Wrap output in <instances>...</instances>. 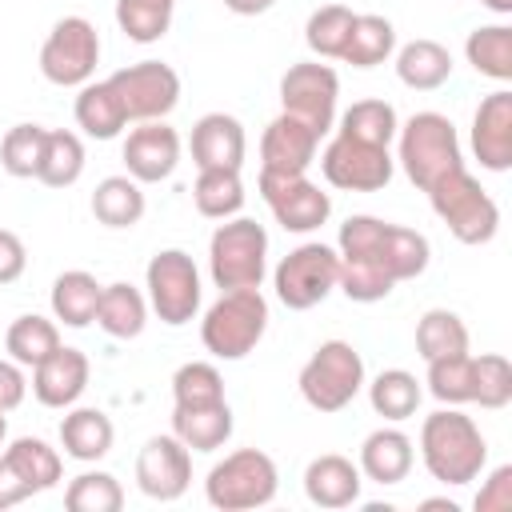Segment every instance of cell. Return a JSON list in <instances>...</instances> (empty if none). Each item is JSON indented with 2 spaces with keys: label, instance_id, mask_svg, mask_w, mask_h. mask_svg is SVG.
I'll return each instance as SVG.
<instances>
[{
  "label": "cell",
  "instance_id": "obj_1",
  "mask_svg": "<svg viewBox=\"0 0 512 512\" xmlns=\"http://www.w3.org/2000/svg\"><path fill=\"white\" fill-rule=\"evenodd\" d=\"M420 460H424L432 480L460 488L484 472L488 440L472 416L444 404L440 412L424 416V424H420Z\"/></svg>",
  "mask_w": 512,
  "mask_h": 512
},
{
  "label": "cell",
  "instance_id": "obj_2",
  "mask_svg": "<svg viewBox=\"0 0 512 512\" xmlns=\"http://www.w3.org/2000/svg\"><path fill=\"white\" fill-rule=\"evenodd\" d=\"M336 252L340 256H360V260H376L392 276V284L416 280L432 260V248H428L424 232L404 228V224H388V220H376V216H348L340 224Z\"/></svg>",
  "mask_w": 512,
  "mask_h": 512
},
{
  "label": "cell",
  "instance_id": "obj_3",
  "mask_svg": "<svg viewBox=\"0 0 512 512\" xmlns=\"http://www.w3.org/2000/svg\"><path fill=\"white\" fill-rule=\"evenodd\" d=\"M268 332V300L260 288H232L200 320V340L216 360H244Z\"/></svg>",
  "mask_w": 512,
  "mask_h": 512
},
{
  "label": "cell",
  "instance_id": "obj_4",
  "mask_svg": "<svg viewBox=\"0 0 512 512\" xmlns=\"http://www.w3.org/2000/svg\"><path fill=\"white\" fill-rule=\"evenodd\" d=\"M396 140H400L396 160H400L404 176H408L420 192H428V188H432L436 180H444L448 172L464 168L456 128H452V120L440 116V112H416V116L396 132Z\"/></svg>",
  "mask_w": 512,
  "mask_h": 512
},
{
  "label": "cell",
  "instance_id": "obj_5",
  "mask_svg": "<svg viewBox=\"0 0 512 512\" xmlns=\"http://www.w3.org/2000/svg\"><path fill=\"white\" fill-rule=\"evenodd\" d=\"M208 272L220 292L260 288L268 272V232L248 216H228L208 240Z\"/></svg>",
  "mask_w": 512,
  "mask_h": 512
},
{
  "label": "cell",
  "instance_id": "obj_6",
  "mask_svg": "<svg viewBox=\"0 0 512 512\" xmlns=\"http://www.w3.org/2000/svg\"><path fill=\"white\" fill-rule=\"evenodd\" d=\"M276 488H280L276 460L268 452H260V448H236V452H228L220 464H212V472L204 480V496L220 512L264 508V504H272Z\"/></svg>",
  "mask_w": 512,
  "mask_h": 512
},
{
  "label": "cell",
  "instance_id": "obj_7",
  "mask_svg": "<svg viewBox=\"0 0 512 512\" xmlns=\"http://www.w3.org/2000/svg\"><path fill=\"white\" fill-rule=\"evenodd\" d=\"M428 204L460 244H488L500 228L496 200L480 188V180L468 168H456L444 180H436L428 188Z\"/></svg>",
  "mask_w": 512,
  "mask_h": 512
},
{
  "label": "cell",
  "instance_id": "obj_8",
  "mask_svg": "<svg viewBox=\"0 0 512 512\" xmlns=\"http://www.w3.org/2000/svg\"><path fill=\"white\" fill-rule=\"evenodd\" d=\"M300 396L316 412L348 408L364 388V360L348 340H324L300 368Z\"/></svg>",
  "mask_w": 512,
  "mask_h": 512
},
{
  "label": "cell",
  "instance_id": "obj_9",
  "mask_svg": "<svg viewBox=\"0 0 512 512\" xmlns=\"http://www.w3.org/2000/svg\"><path fill=\"white\" fill-rule=\"evenodd\" d=\"M100 64V32L84 16H64L40 44V72L56 88H80Z\"/></svg>",
  "mask_w": 512,
  "mask_h": 512
},
{
  "label": "cell",
  "instance_id": "obj_10",
  "mask_svg": "<svg viewBox=\"0 0 512 512\" xmlns=\"http://www.w3.org/2000/svg\"><path fill=\"white\" fill-rule=\"evenodd\" d=\"M148 308L168 324L180 328L200 312V272L184 248H164L144 268Z\"/></svg>",
  "mask_w": 512,
  "mask_h": 512
},
{
  "label": "cell",
  "instance_id": "obj_11",
  "mask_svg": "<svg viewBox=\"0 0 512 512\" xmlns=\"http://www.w3.org/2000/svg\"><path fill=\"white\" fill-rule=\"evenodd\" d=\"M336 276H340V256L336 248L328 244H300L292 248L276 272H272V284H276V296L284 308L292 312H308L316 308L320 300H328V292L336 288Z\"/></svg>",
  "mask_w": 512,
  "mask_h": 512
},
{
  "label": "cell",
  "instance_id": "obj_12",
  "mask_svg": "<svg viewBox=\"0 0 512 512\" xmlns=\"http://www.w3.org/2000/svg\"><path fill=\"white\" fill-rule=\"evenodd\" d=\"M108 84L116 88V96L124 104V116L132 124H140V120H164L180 104V76L164 60L128 64V68L112 72Z\"/></svg>",
  "mask_w": 512,
  "mask_h": 512
},
{
  "label": "cell",
  "instance_id": "obj_13",
  "mask_svg": "<svg viewBox=\"0 0 512 512\" xmlns=\"http://www.w3.org/2000/svg\"><path fill=\"white\" fill-rule=\"evenodd\" d=\"M320 172L340 192H380V188H388L396 160L388 148H376V144L336 132L328 140V148L320 152Z\"/></svg>",
  "mask_w": 512,
  "mask_h": 512
},
{
  "label": "cell",
  "instance_id": "obj_14",
  "mask_svg": "<svg viewBox=\"0 0 512 512\" xmlns=\"http://www.w3.org/2000/svg\"><path fill=\"white\" fill-rule=\"evenodd\" d=\"M336 96H340V76L320 64V60H304L292 64L280 76V104L288 116L304 120L316 136H324L336 120Z\"/></svg>",
  "mask_w": 512,
  "mask_h": 512
},
{
  "label": "cell",
  "instance_id": "obj_15",
  "mask_svg": "<svg viewBox=\"0 0 512 512\" xmlns=\"http://www.w3.org/2000/svg\"><path fill=\"white\" fill-rule=\"evenodd\" d=\"M260 196L268 204V212L276 216V224L284 232H312L332 216V196L320 192V184H312L308 176H276V172H260Z\"/></svg>",
  "mask_w": 512,
  "mask_h": 512
},
{
  "label": "cell",
  "instance_id": "obj_16",
  "mask_svg": "<svg viewBox=\"0 0 512 512\" xmlns=\"http://www.w3.org/2000/svg\"><path fill=\"white\" fill-rule=\"evenodd\" d=\"M188 484H192V452L172 432L152 436L136 456V488L148 500L172 504L188 492Z\"/></svg>",
  "mask_w": 512,
  "mask_h": 512
},
{
  "label": "cell",
  "instance_id": "obj_17",
  "mask_svg": "<svg viewBox=\"0 0 512 512\" xmlns=\"http://www.w3.org/2000/svg\"><path fill=\"white\" fill-rule=\"evenodd\" d=\"M180 164V136L164 120H140L124 140V168L140 184H160Z\"/></svg>",
  "mask_w": 512,
  "mask_h": 512
},
{
  "label": "cell",
  "instance_id": "obj_18",
  "mask_svg": "<svg viewBox=\"0 0 512 512\" xmlns=\"http://www.w3.org/2000/svg\"><path fill=\"white\" fill-rule=\"evenodd\" d=\"M316 148H320V136L304 120L280 112L260 136V172L304 176L316 160Z\"/></svg>",
  "mask_w": 512,
  "mask_h": 512
},
{
  "label": "cell",
  "instance_id": "obj_19",
  "mask_svg": "<svg viewBox=\"0 0 512 512\" xmlns=\"http://www.w3.org/2000/svg\"><path fill=\"white\" fill-rule=\"evenodd\" d=\"M472 152L488 172L512 168V92L508 88H496L480 100L472 116Z\"/></svg>",
  "mask_w": 512,
  "mask_h": 512
},
{
  "label": "cell",
  "instance_id": "obj_20",
  "mask_svg": "<svg viewBox=\"0 0 512 512\" xmlns=\"http://www.w3.org/2000/svg\"><path fill=\"white\" fill-rule=\"evenodd\" d=\"M88 376H92V364L80 348H68L60 344L48 360H40L32 368V396L44 404V408H72L84 388H88Z\"/></svg>",
  "mask_w": 512,
  "mask_h": 512
},
{
  "label": "cell",
  "instance_id": "obj_21",
  "mask_svg": "<svg viewBox=\"0 0 512 512\" xmlns=\"http://www.w3.org/2000/svg\"><path fill=\"white\" fill-rule=\"evenodd\" d=\"M244 124L228 112H208L192 124V160L196 168H236L244 164Z\"/></svg>",
  "mask_w": 512,
  "mask_h": 512
},
{
  "label": "cell",
  "instance_id": "obj_22",
  "mask_svg": "<svg viewBox=\"0 0 512 512\" xmlns=\"http://www.w3.org/2000/svg\"><path fill=\"white\" fill-rule=\"evenodd\" d=\"M360 464L340 452H324L304 468V496L316 508H352L360 500Z\"/></svg>",
  "mask_w": 512,
  "mask_h": 512
},
{
  "label": "cell",
  "instance_id": "obj_23",
  "mask_svg": "<svg viewBox=\"0 0 512 512\" xmlns=\"http://www.w3.org/2000/svg\"><path fill=\"white\" fill-rule=\"evenodd\" d=\"M412 440L400 428H376L364 436L360 444V476L376 480V484H400L412 472Z\"/></svg>",
  "mask_w": 512,
  "mask_h": 512
},
{
  "label": "cell",
  "instance_id": "obj_24",
  "mask_svg": "<svg viewBox=\"0 0 512 512\" xmlns=\"http://www.w3.org/2000/svg\"><path fill=\"white\" fill-rule=\"evenodd\" d=\"M112 440H116V428H112L108 412H100V408H72L60 420V448H64V456H72L80 464L104 460L112 452Z\"/></svg>",
  "mask_w": 512,
  "mask_h": 512
},
{
  "label": "cell",
  "instance_id": "obj_25",
  "mask_svg": "<svg viewBox=\"0 0 512 512\" xmlns=\"http://www.w3.org/2000/svg\"><path fill=\"white\" fill-rule=\"evenodd\" d=\"M172 436L188 452H216L232 436V408L228 400L204 408H172Z\"/></svg>",
  "mask_w": 512,
  "mask_h": 512
},
{
  "label": "cell",
  "instance_id": "obj_26",
  "mask_svg": "<svg viewBox=\"0 0 512 512\" xmlns=\"http://www.w3.org/2000/svg\"><path fill=\"white\" fill-rule=\"evenodd\" d=\"M396 76L412 92H436L452 76V52L440 40H408L396 52Z\"/></svg>",
  "mask_w": 512,
  "mask_h": 512
},
{
  "label": "cell",
  "instance_id": "obj_27",
  "mask_svg": "<svg viewBox=\"0 0 512 512\" xmlns=\"http://www.w3.org/2000/svg\"><path fill=\"white\" fill-rule=\"evenodd\" d=\"M72 112H76V124L84 128V136H92V140H116L128 128L124 104H120V96H116V88L108 80L80 84V96H76Z\"/></svg>",
  "mask_w": 512,
  "mask_h": 512
},
{
  "label": "cell",
  "instance_id": "obj_28",
  "mask_svg": "<svg viewBox=\"0 0 512 512\" xmlns=\"http://www.w3.org/2000/svg\"><path fill=\"white\" fill-rule=\"evenodd\" d=\"M96 324L112 336V340H136L148 324V300L140 296V288L116 280L104 284L100 304H96Z\"/></svg>",
  "mask_w": 512,
  "mask_h": 512
},
{
  "label": "cell",
  "instance_id": "obj_29",
  "mask_svg": "<svg viewBox=\"0 0 512 512\" xmlns=\"http://www.w3.org/2000/svg\"><path fill=\"white\" fill-rule=\"evenodd\" d=\"M100 292H104V284H96L92 272H84V268L60 272L52 280V316L68 328H88L96 320Z\"/></svg>",
  "mask_w": 512,
  "mask_h": 512
},
{
  "label": "cell",
  "instance_id": "obj_30",
  "mask_svg": "<svg viewBox=\"0 0 512 512\" xmlns=\"http://www.w3.org/2000/svg\"><path fill=\"white\" fill-rule=\"evenodd\" d=\"M0 456H4L8 468L24 480V488H28L32 496H36V492H48V488L60 484V472H64L60 452L48 448L40 436H20V440H12Z\"/></svg>",
  "mask_w": 512,
  "mask_h": 512
},
{
  "label": "cell",
  "instance_id": "obj_31",
  "mask_svg": "<svg viewBox=\"0 0 512 512\" xmlns=\"http://www.w3.org/2000/svg\"><path fill=\"white\" fill-rule=\"evenodd\" d=\"M392 52H396V28H392V20L388 16H376V12H364V16L352 20V32H348V44H344L340 60L352 64V68H376Z\"/></svg>",
  "mask_w": 512,
  "mask_h": 512
},
{
  "label": "cell",
  "instance_id": "obj_32",
  "mask_svg": "<svg viewBox=\"0 0 512 512\" xmlns=\"http://www.w3.org/2000/svg\"><path fill=\"white\" fill-rule=\"evenodd\" d=\"M92 216L104 228H132L144 216V192L132 176H104L92 192Z\"/></svg>",
  "mask_w": 512,
  "mask_h": 512
},
{
  "label": "cell",
  "instance_id": "obj_33",
  "mask_svg": "<svg viewBox=\"0 0 512 512\" xmlns=\"http://www.w3.org/2000/svg\"><path fill=\"white\" fill-rule=\"evenodd\" d=\"M4 348L20 368H36L40 360H48L60 348V328H56V320L36 316V312L16 316L4 332Z\"/></svg>",
  "mask_w": 512,
  "mask_h": 512
},
{
  "label": "cell",
  "instance_id": "obj_34",
  "mask_svg": "<svg viewBox=\"0 0 512 512\" xmlns=\"http://www.w3.org/2000/svg\"><path fill=\"white\" fill-rule=\"evenodd\" d=\"M84 176V144L68 128H48L44 136V156L36 168V180L48 188H72Z\"/></svg>",
  "mask_w": 512,
  "mask_h": 512
},
{
  "label": "cell",
  "instance_id": "obj_35",
  "mask_svg": "<svg viewBox=\"0 0 512 512\" xmlns=\"http://www.w3.org/2000/svg\"><path fill=\"white\" fill-rule=\"evenodd\" d=\"M192 200H196L200 216L228 220L244 208V180L236 168H200V176L192 184Z\"/></svg>",
  "mask_w": 512,
  "mask_h": 512
},
{
  "label": "cell",
  "instance_id": "obj_36",
  "mask_svg": "<svg viewBox=\"0 0 512 512\" xmlns=\"http://www.w3.org/2000/svg\"><path fill=\"white\" fill-rule=\"evenodd\" d=\"M464 56L480 76L508 84L512 80V28L508 24H484V28L468 32Z\"/></svg>",
  "mask_w": 512,
  "mask_h": 512
},
{
  "label": "cell",
  "instance_id": "obj_37",
  "mask_svg": "<svg viewBox=\"0 0 512 512\" xmlns=\"http://www.w3.org/2000/svg\"><path fill=\"white\" fill-rule=\"evenodd\" d=\"M420 396H424V392H420V380H416L412 372H404V368H388V372H380V376L368 384V404H372V412L384 416V420H392V424L416 416Z\"/></svg>",
  "mask_w": 512,
  "mask_h": 512
},
{
  "label": "cell",
  "instance_id": "obj_38",
  "mask_svg": "<svg viewBox=\"0 0 512 512\" xmlns=\"http://www.w3.org/2000/svg\"><path fill=\"white\" fill-rule=\"evenodd\" d=\"M336 132L364 140V144H376V148H388L400 132V120H396V108L388 100H356L352 108H344Z\"/></svg>",
  "mask_w": 512,
  "mask_h": 512
},
{
  "label": "cell",
  "instance_id": "obj_39",
  "mask_svg": "<svg viewBox=\"0 0 512 512\" xmlns=\"http://www.w3.org/2000/svg\"><path fill=\"white\" fill-rule=\"evenodd\" d=\"M416 352L428 360H440V356H456V352H468V328L456 312L448 308H428L420 320H416Z\"/></svg>",
  "mask_w": 512,
  "mask_h": 512
},
{
  "label": "cell",
  "instance_id": "obj_40",
  "mask_svg": "<svg viewBox=\"0 0 512 512\" xmlns=\"http://www.w3.org/2000/svg\"><path fill=\"white\" fill-rule=\"evenodd\" d=\"M176 0H116V24L136 44H156L172 28Z\"/></svg>",
  "mask_w": 512,
  "mask_h": 512
},
{
  "label": "cell",
  "instance_id": "obj_41",
  "mask_svg": "<svg viewBox=\"0 0 512 512\" xmlns=\"http://www.w3.org/2000/svg\"><path fill=\"white\" fill-rule=\"evenodd\" d=\"M44 124H12L0 140V168L16 180H36L40 156H44Z\"/></svg>",
  "mask_w": 512,
  "mask_h": 512
},
{
  "label": "cell",
  "instance_id": "obj_42",
  "mask_svg": "<svg viewBox=\"0 0 512 512\" xmlns=\"http://www.w3.org/2000/svg\"><path fill=\"white\" fill-rule=\"evenodd\" d=\"M64 508L68 512H120L124 488L112 472H80L64 488Z\"/></svg>",
  "mask_w": 512,
  "mask_h": 512
},
{
  "label": "cell",
  "instance_id": "obj_43",
  "mask_svg": "<svg viewBox=\"0 0 512 512\" xmlns=\"http://www.w3.org/2000/svg\"><path fill=\"white\" fill-rule=\"evenodd\" d=\"M352 20H356V12L344 8V4H324V8H316V12L308 16V24H304L308 48H312L320 60H340V52H344V44H348V32H352Z\"/></svg>",
  "mask_w": 512,
  "mask_h": 512
},
{
  "label": "cell",
  "instance_id": "obj_44",
  "mask_svg": "<svg viewBox=\"0 0 512 512\" xmlns=\"http://www.w3.org/2000/svg\"><path fill=\"white\" fill-rule=\"evenodd\" d=\"M172 400L176 408H204L224 400V376L208 360H188L172 376Z\"/></svg>",
  "mask_w": 512,
  "mask_h": 512
},
{
  "label": "cell",
  "instance_id": "obj_45",
  "mask_svg": "<svg viewBox=\"0 0 512 512\" xmlns=\"http://www.w3.org/2000/svg\"><path fill=\"white\" fill-rule=\"evenodd\" d=\"M428 392L448 408L472 404V356L456 352V356L428 360Z\"/></svg>",
  "mask_w": 512,
  "mask_h": 512
},
{
  "label": "cell",
  "instance_id": "obj_46",
  "mask_svg": "<svg viewBox=\"0 0 512 512\" xmlns=\"http://www.w3.org/2000/svg\"><path fill=\"white\" fill-rule=\"evenodd\" d=\"M508 400H512V364L500 352L472 356V404L496 412Z\"/></svg>",
  "mask_w": 512,
  "mask_h": 512
},
{
  "label": "cell",
  "instance_id": "obj_47",
  "mask_svg": "<svg viewBox=\"0 0 512 512\" xmlns=\"http://www.w3.org/2000/svg\"><path fill=\"white\" fill-rule=\"evenodd\" d=\"M476 512H512V464L492 468V476L476 492Z\"/></svg>",
  "mask_w": 512,
  "mask_h": 512
},
{
  "label": "cell",
  "instance_id": "obj_48",
  "mask_svg": "<svg viewBox=\"0 0 512 512\" xmlns=\"http://www.w3.org/2000/svg\"><path fill=\"white\" fill-rule=\"evenodd\" d=\"M24 268H28V248H24V240H20L16 232L0 228V288H4V284H16V280L24 276Z\"/></svg>",
  "mask_w": 512,
  "mask_h": 512
},
{
  "label": "cell",
  "instance_id": "obj_49",
  "mask_svg": "<svg viewBox=\"0 0 512 512\" xmlns=\"http://www.w3.org/2000/svg\"><path fill=\"white\" fill-rule=\"evenodd\" d=\"M24 392H28V380L20 372L16 360H0V412H12L24 404Z\"/></svg>",
  "mask_w": 512,
  "mask_h": 512
},
{
  "label": "cell",
  "instance_id": "obj_50",
  "mask_svg": "<svg viewBox=\"0 0 512 512\" xmlns=\"http://www.w3.org/2000/svg\"><path fill=\"white\" fill-rule=\"evenodd\" d=\"M28 496H32V492L24 488V480H20V476L8 468V460L0 456V512H4V508H16V504L28 500Z\"/></svg>",
  "mask_w": 512,
  "mask_h": 512
},
{
  "label": "cell",
  "instance_id": "obj_51",
  "mask_svg": "<svg viewBox=\"0 0 512 512\" xmlns=\"http://www.w3.org/2000/svg\"><path fill=\"white\" fill-rule=\"evenodd\" d=\"M276 0H224V8L228 12H236V16H260V12H268Z\"/></svg>",
  "mask_w": 512,
  "mask_h": 512
},
{
  "label": "cell",
  "instance_id": "obj_52",
  "mask_svg": "<svg viewBox=\"0 0 512 512\" xmlns=\"http://www.w3.org/2000/svg\"><path fill=\"white\" fill-rule=\"evenodd\" d=\"M476 4H484V8H492L496 16H508V12H512V0H476Z\"/></svg>",
  "mask_w": 512,
  "mask_h": 512
},
{
  "label": "cell",
  "instance_id": "obj_53",
  "mask_svg": "<svg viewBox=\"0 0 512 512\" xmlns=\"http://www.w3.org/2000/svg\"><path fill=\"white\" fill-rule=\"evenodd\" d=\"M420 508H424V512H432V508H440V512H460V508H456L452 500H424Z\"/></svg>",
  "mask_w": 512,
  "mask_h": 512
},
{
  "label": "cell",
  "instance_id": "obj_54",
  "mask_svg": "<svg viewBox=\"0 0 512 512\" xmlns=\"http://www.w3.org/2000/svg\"><path fill=\"white\" fill-rule=\"evenodd\" d=\"M4 436H8V412H0V448H4Z\"/></svg>",
  "mask_w": 512,
  "mask_h": 512
}]
</instances>
